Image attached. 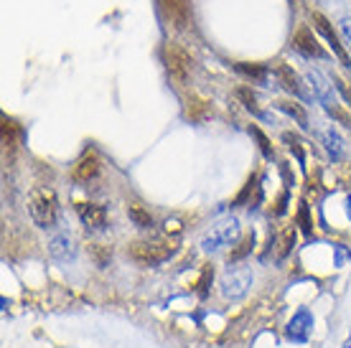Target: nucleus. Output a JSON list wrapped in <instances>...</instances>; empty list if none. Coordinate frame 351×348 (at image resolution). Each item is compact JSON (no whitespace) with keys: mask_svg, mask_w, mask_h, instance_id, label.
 <instances>
[{"mask_svg":"<svg viewBox=\"0 0 351 348\" xmlns=\"http://www.w3.org/2000/svg\"><path fill=\"white\" fill-rule=\"evenodd\" d=\"M176 252V244L168 239H138V242L128 244V257L138 264H160Z\"/></svg>","mask_w":351,"mask_h":348,"instance_id":"nucleus-1","label":"nucleus"},{"mask_svg":"<svg viewBox=\"0 0 351 348\" xmlns=\"http://www.w3.org/2000/svg\"><path fill=\"white\" fill-rule=\"evenodd\" d=\"M56 211H59V201H56V193L49 186H38L31 191L28 196V214L34 219L36 227L49 229L56 221Z\"/></svg>","mask_w":351,"mask_h":348,"instance_id":"nucleus-2","label":"nucleus"},{"mask_svg":"<svg viewBox=\"0 0 351 348\" xmlns=\"http://www.w3.org/2000/svg\"><path fill=\"white\" fill-rule=\"evenodd\" d=\"M252 270L250 267H229L219 279V293L224 300H242L252 288Z\"/></svg>","mask_w":351,"mask_h":348,"instance_id":"nucleus-3","label":"nucleus"},{"mask_svg":"<svg viewBox=\"0 0 351 348\" xmlns=\"http://www.w3.org/2000/svg\"><path fill=\"white\" fill-rule=\"evenodd\" d=\"M239 239V221L237 219H221L217 221L214 227L204 234L202 239V247L206 252H214V249H221V247H229V244H234Z\"/></svg>","mask_w":351,"mask_h":348,"instance_id":"nucleus-4","label":"nucleus"},{"mask_svg":"<svg viewBox=\"0 0 351 348\" xmlns=\"http://www.w3.org/2000/svg\"><path fill=\"white\" fill-rule=\"evenodd\" d=\"M166 66H168V74L173 77L176 84H186L189 77H191V69H193V59L191 53L181 49V46L171 44L166 49Z\"/></svg>","mask_w":351,"mask_h":348,"instance_id":"nucleus-5","label":"nucleus"},{"mask_svg":"<svg viewBox=\"0 0 351 348\" xmlns=\"http://www.w3.org/2000/svg\"><path fill=\"white\" fill-rule=\"evenodd\" d=\"M313 26L321 31V34L326 36V41H328V46H331V51H334V56L339 61H341V66H351V56L346 53V49H343L341 38H339V34L334 31V26H331V21L324 16V13H313Z\"/></svg>","mask_w":351,"mask_h":348,"instance_id":"nucleus-6","label":"nucleus"},{"mask_svg":"<svg viewBox=\"0 0 351 348\" xmlns=\"http://www.w3.org/2000/svg\"><path fill=\"white\" fill-rule=\"evenodd\" d=\"M160 13L166 16V21L176 31L186 28L189 23V0H158Z\"/></svg>","mask_w":351,"mask_h":348,"instance_id":"nucleus-7","label":"nucleus"},{"mask_svg":"<svg viewBox=\"0 0 351 348\" xmlns=\"http://www.w3.org/2000/svg\"><path fill=\"white\" fill-rule=\"evenodd\" d=\"M308 82H311V89H313V95H316L318 102H321L326 110H331V112H334V110H336V97H334V87L328 84V79H326L321 71L311 69V71H308Z\"/></svg>","mask_w":351,"mask_h":348,"instance_id":"nucleus-8","label":"nucleus"},{"mask_svg":"<svg viewBox=\"0 0 351 348\" xmlns=\"http://www.w3.org/2000/svg\"><path fill=\"white\" fill-rule=\"evenodd\" d=\"M293 44H295V49H298L303 56H308V59H324L326 53L324 49H321V44H318V38L313 36V31L308 26H300L298 31H295V36H293Z\"/></svg>","mask_w":351,"mask_h":348,"instance_id":"nucleus-9","label":"nucleus"},{"mask_svg":"<svg viewBox=\"0 0 351 348\" xmlns=\"http://www.w3.org/2000/svg\"><path fill=\"white\" fill-rule=\"evenodd\" d=\"M311 328H313V315L303 308V310H298V313L293 315V321L288 323L285 336H288L290 340H295V343H303V340H308V336H311Z\"/></svg>","mask_w":351,"mask_h":348,"instance_id":"nucleus-10","label":"nucleus"},{"mask_svg":"<svg viewBox=\"0 0 351 348\" xmlns=\"http://www.w3.org/2000/svg\"><path fill=\"white\" fill-rule=\"evenodd\" d=\"M77 214H80L82 224L87 229H105L107 214L99 203H89V201H80L77 203Z\"/></svg>","mask_w":351,"mask_h":348,"instance_id":"nucleus-11","label":"nucleus"},{"mask_svg":"<svg viewBox=\"0 0 351 348\" xmlns=\"http://www.w3.org/2000/svg\"><path fill=\"white\" fill-rule=\"evenodd\" d=\"M97 173H99V158H97L95 150H87V153L74 163V168H71L74 181H80V183H89Z\"/></svg>","mask_w":351,"mask_h":348,"instance_id":"nucleus-12","label":"nucleus"},{"mask_svg":"<svg viewBox=\"0 0 351 348\" xmlns=\"http://www.w3.org/2000/svg\"><path fill=\"white\" fill-rule=\"evenodd\" d=\"M49 254L59 262H69V260H74L77 249H74V244H71V239L66 234H56L51 242H49Z\"/></svg>","mask_w":351,"mask_h":348,"instance_id":"nucleus-13","label":"nucleus"},{"mask_svg":"<svg viewBox=\"0 0 351 348\" xmlns=\"http://www.w3.org/2000/svg\"><path fill=\"white\" fill-rule=\"evenodd\" d=\"M275 77H278V82H280L282 87L288 89L290 95L303 97V84H300L298 74L290 69L288 64H275Z\"/></svg>","mask_w":351,"mask_h":348,"instance_id":"nucleus-14","label":"nucleus"},{"mask_svg":"<svg viewBox=\"0 0 351 348\" xmlns=\"http://www.w3.org/2000/svg\"><path fill=\"white\" fill-rule=\"evenodd\" d=\"M128 216H130V221L135 224V227L141 229H150L153 227V216H150V211L143 206V203H128Z\"/></svg>","mask_w":351,"mask_h":348,"instance_id":"nucleus-15","label":"nucleus"},{"mask_svg":"<svg viewBox=\"0 0 351 348\" xmlns=\"http://www.w3.org/2000/svg\"><path fill=\"white\" fill-rule=\"evenodd\" d=\"M293 244H295V229H285V232L278 236V242H275V260H282L285 254H290Z\"/></svg>","mask_w":351,"mask_h":348,"instance_id":"nucleus-16","label":"nucleus"},{"mask_svg":"<svg viewBox=\"0 0 351 348\" xmlns=\"http://www.w3.org/2000/svg\"><path fill=\"white\" fill-rule=\"evenodd\" d=\"M324 140H326V148H328V153L334 158H341V153H343V142H341V138L336 135L334 130H328L324 135Z\"/></svg>","mask_w":351,"mask_h":348,"instance_id":"nucleus-17","label":"nucleus"},{"mask_svg":"<svg viewBox=\"0 0 351 348\" xmlns=\"http://www.w3.org/2000/svg\"><path fill=\"white\" fill-rule=\"evenodd\" d=\"M252 247H255V234H250V236H247V239H245V242H239V244H237V249H234V252L229 254V262L242 260L245 254L252 252Z\"/></svg>","mask_w":351,"mask_h":348,"instance_id":"nucleus-18","label":"nucleus"},{"mask_svg":"<svg viewBox=\"0 0 351 348\" xmlns=\"http://www.w3.org/2000/svg\"><path fill=\"white\" fill-rule=\"evenodd\" d=\"M278 107H280L282 112H288L290 117H295V120H298V125H303V127L308 125V114L303 112L298 105H290V102H278Z\"/></svg>","mask_w":351,"mask_h":348,"instance_id":"nucleus-19","label":"nucleus"},{"mask_svg":"<svg viewBox=\"0 0 351 348\" xmlns=\"http://www.w3.org/2000/svg\"><path fill=\"white\" fill-rule=\"evenodd\" d=\"M250 132L257 138V142H260V150L265 153V158H272V148H270V140L265 138V132L260 130V127H250Z\"/></svg>","mask_w":351,"mask_h":348,"instance_id":"nucleus-20","label":"nucleus"},{"mask_svg":"<svg viewBox=\"0 0 351 348\" xmlns=\"http://www.w3.org/2000/svg\"><path fill=\"white\" fill-rule=\"evenodd\" d=\"M341 36H343V44L351 51V18H343L341 21Z\"/></svg>","mask_w":351,"mask_h":348,"instance_id":"nucleus-21","label":"nucleus"},{"mask_svg":"<svg viewBox=\"0 0 351 348\" xmlns=\"http://www.w3.org/2000/svg\"><path fill=\"white\" fill-rule=\"evenodd\" d=\"M237 69H239V71H245L247 77H255V79H265V69H260V66H245V64H239Z\"/></svg>","mask_w":351,"mask_h":348,"instance_id":"nucleus-22","label":"nucleus"},{"mask_svg":"<svg viewBox=\"0 0 351 348\" xmlns=\"http://www.w3.org/2000/svg\"><path fill=\"white\" fill-rule=\"evenodd\" d=\"M239 97L245 99V107H247V110H252V112H257V99H255V95H250L247 89H239Z\"/></svg>","mask_w":351,"mask_h":348,"instance_id":"nucleus-23","label":"nucleus"},{"mask_svg":"<svg viewBox=\"0 0 351 348\" xmlns=\"http://www.w3.org/2000/svg\"><path fill=\"white\" fill-rule=\"evenodd\" d=\"M209 277H211V270L206 267L204 275H202V279H199V295H206V282H209Z\"/></svg>","mask_w":351,"mask_h":348,"instance_id":"nucleus-24","label":"nucleus"}]
</instances>
